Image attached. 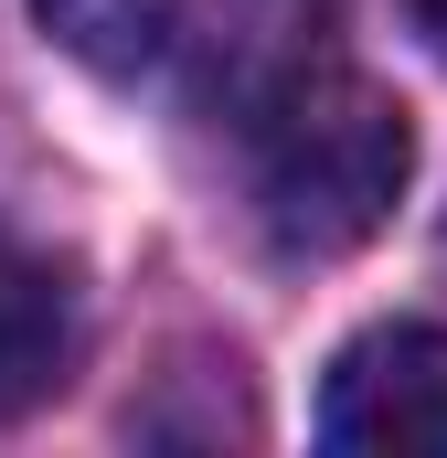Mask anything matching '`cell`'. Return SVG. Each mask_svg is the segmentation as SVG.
Masks as SVG:
<instances>
[{
	"label": "cell",
	"mask_w": 447,
	"mask_h": 458,
	"mask_svg": "<svg viewBox=\"0 0 447 458\" xmlns=\"http://www.w3.org/2000/svg\"><path fill=\"white\" fill-rule=\"evenodd\" d=\"M64 373H75V288L43 245L0 225V416L43 405Z\"/></svg>",
	"instance_id": "cell-4"
},
{
	"label": "cell",
	"mask_w": 447,
	"mask_h": 458,
	"mask_svg": "<svg viewBox=\"0 0 447 458\" xmlns=\"http://www.w3.org/2000/svg\"><path fill=\"white\" fill-rule=\"evenodd\" d=\"M320 437L351 448V458L447 448V331L384 320V331L341 342L331 352V384H320Z\"/></svg>",
	"instance_id": "cell-2"
},
{
	"label": "cell",
	"mask_w": 447,
	"mask_h": 458,
	"mask_svg": "<svg viewBox=\"0 0 447 458\" xmlns=\"http://www.w3.org/2000/svg\"><path fill=\"white\" fill-rule=\"evenodd\" d=\"M256 139V225L277 256H351L394 225L416 182V117L351 64H309L245 117Z\"/></svg>",
	"instance_id": "cell-1"
},
{
	"label": "cell",
	"mask_w": 447,
	"mask_h": 458,
	"mask_svg": "<svg viewBox=\"0 0 447 458\" xmlns=\"http://www.w3.org/2000/svg\"><path fill=\"white\" fill-rule=\"evenodd\" d=\"M32 21L86 75H149L171 54V32H181V0H32Z\"/></svg>",
	"instance_id": "cell-5"
},
{
	"label": "cell",
	"mask_w": 447,
	"mask_h": 458,
	"mask_svg": "<svg viewBox=\"0 0 447 458\" xmlns=\"http://www.w3.org/2000/svg\"><path fill=\"white\" fill-rule=\"evenodd\" d=\"M405 21H416V32H426V43L447 54V0H405Z\"/></svg>",
	"instance_id": "cell-6"
},
{
	"label": "cell",
	"mask_w": 447,
	"mask_h": 458,
	"mask_svg": "<svg viewBox=\"0 0 447 458\" xmlns=\"http://www.w3.org/2000/svg\"><path fill=\"white\" fill-rule=\"evenodd\" d=\"M309 64H331V0H214V64L203 97L256 117L277 86H299Z\"/></svg>",
	"instance_id": "cell-3"
}]
</instances>
